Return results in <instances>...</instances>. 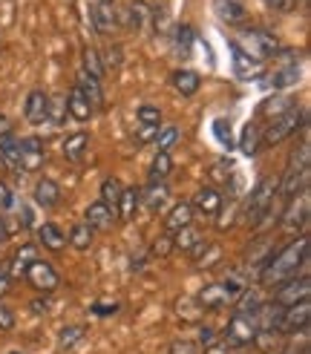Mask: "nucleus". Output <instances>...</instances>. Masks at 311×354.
I'll return each instance as SVG.
<instances>
[{
    "mask_svg": "<svg viewBox=\"0 0 311 354\" xmlns=\"http://www.w3.org/2000/svg\"><path fill=\"white\" fill-rule=\"evenodd\" d=\"M300 268L305 277V271H308V239L305 236H297L294 242H288L280 254L268 257L263 271H259V279H263V286H268V288H280L283 282L297 277Z\"/></svg>",
    "mask_w": 311,
    "mask_h": 354,
    "instance_id": "obj_1",
    "label": "nucleus"
},
{
    "mask_svg": "<svg viewBox=\"0 0 311 354\" xmlns=\"http://www.w3.org/2000/svg\"><path fill=\"white\" fill-rule=\"evenodd\" d=\"M231 44H234L245 58H251V61H256V64H263V61L274 58L276 52H280V41H276L274 35L265 32V29H242L239 38L231 41Z\"/></svg>",
    "mask_w": 311,
    "mask_h": 354,
    "instance_id": "obj_2",
    "label": "nucleus"
},
{
    "mask_svg": "<svg viewBox=\"0 0 311 354\" xmlns=\"http://www.w3.org/2000/svg\"><path fill=\"white\" fill-rule=\"evenodd\" d=\"M280 196V179H271V176H265L263 182H259L251 193V202H248V222L251 225H259L263 222V216L271 214V205L274 199Z\"/></svg>",
    "mask_w": 311,
    "mask_h": 354,
    "instance_id": "obj_3",
    "label": "nucleus"
},
{
    "mask_svg": "<svg viewBox=\"0 0 311 354\" xmlns=\"http://www.w3.org/2000/svg\"><path fill=\"white\" fill-rule=\"evenodd\" d=\"M303 121H305V113L300 107H288V110H283L280 115L268 124V130L263 133V141H265V145H271V147L283 145L288 136H294L303 127Z\"/></svg>",
    "mask_w": 311,
    "mask_h": 354,
    "instance_id": "obj_4",
    "label": "nucleus"
},
{
    "mask_svg": "<svg viewBox=\"0 0 311 354\" xmlns=\"http://www.w3.org/2000/svg\"><path fill=\"white\" fill-rule=\"evenodd\" d=\"M259 331L256 317H245V314H234L228 326H225V346H234V348H245L254 343Z\"/></svg>",
    "mask_w": 311,
    "mask_h": 354,
    "instance_id": "obj_5",
    "label": "nucleus"
},
{
    "mask_svg": "<svg viewBox=\"0 0 311 354\" xmlns=\"http://www.w3.org/2000/svg\"><path fill=\"white\" fill-rule=\"evenodd\" d=\"M308 320H311V306L308 299H303V303L297 306H288L280 311V320H276V331L283 334H305L308 331Z\"/></svg>",
    "mask_w": 311,
    "mask_h": 354,
    "instance_id": "obj_6",
    "label": "nucleus"
},
{
    "mask_svg": "<svg viewBox=\"0 0 311 354\" xmlns=\"http://www.w3.org/2000/svg\"><path fill=\"white\" fill-rule=\"evenodd\" d=\"M308 294H311L308 277H294L274 291V303L280 308H288V306H297V303H303V299H308Z\"/></svg>",
    "mask_w": 311,
    "mask_h": 354,
    "instance_id": "obj_7",
    "label": "nucleus"
},
{
    "mask_svg": "<svg viewBox=\"0 0 311 354\" xmlns=\"http://www.w3.org/2000/svg\"><path fill=\"white\" fill-rule=\"evenodd\" d=\"M305 225H308V193L303 190L300 196L288 199V207L283 214V227L288 234H297V231H303Z\"/></svg>",
    "mask_w": 311,
    "mask_h": 354,
    "instance_id": "obj_8",
    "label": "nucleus"
},
{
    "mask_svg": "<svg viewBox=\"0 0 311 354\" xmlns=\"http://www.w3.org/2000/svg\"><path fill=\"white\" fill-rule=\"evenodd\" d=\"M26 279H29V286H35L38 291H55L58 286H61V277H58V271L52 268L49 262H44V259H35L32 265H29V271H26Z\"/></svg>",
    "mask_w": 311,
    "mask_h": 354,
    "instance_id": "obj_9",
    "label": "nucleus"
},
{
    "mask_svg": "<svg viewBox=\"0 0 311 354\" xmlns=\"http://www.w3.org/2000/svg\"><path fill=\"white\" fill-rule=\"evenodd\" d=\"M23 118L29 124H44L49 118V95L44 90H32L23 104Z\"/></svg>",
    "mask_w": 311,
    "mask_h": 354,
    "instance_id": "obj_10",
    "label": "nucleus"
},
{
    "mask_svg": "<svg viewBox=\"0 0 311 354\" xmlns=\"http://www.w3.org/2000/svg\"><path fill=\"white\" fill-rule=\"evenodd\" d=\"M196 303L202 306V311H219V308H225L228 303H234V299H231L228 291L222 288V282H211V286H205V288L199 291Z\"/></svg>",
    "mask_w": 311,
    "mask_h": 354,
    "instance_id": "obj_11",
    "label": "nucleus"
},
{
    "mask_svg": "<svg viewBox=\"0 0 311 354\" xmlns=\"http://www.w3.org/2000/svg\"><path fill=\"white\" fill-rule=\"evenodd\" d=\"M46 158V150H44V141L41 138H23L21 141V165H23V173H32L44 165Z\"/></svg>",
    "mask_w": 311,
    "mask_h": 354,
    "instance_id": "obj_12",
    "label": "nucleus"
},
{
    "mask_svg": "<svg viewBox=\"0 0 311 354\" xmlns=\"http://www.w3.org/2000/svg\"><path fill=\"white\" fill-rule=\"evenodd\" d=\"M115 24H118V15H115L113 0H93V26L104 35V32H110Z\"/></svg>",
    "mask_w": 311,
    "mask_h": 354,
    "instance_id": "obj_13",
    "label": "nucleus"
},
{
    "mask_svg": "<svg viewBox=\"0 0 311 354\" xmlns=\"http://www.w3.org/2000/svg\"><path fill=\"white\" fill-rule=\"evenodd\" d=\"M0 158L6 162L9 170L23 173V165H21V138H17L15 133L0 136Z\"/></svg>",
    "mask_w": 311,
    "mask_h": 354,
    "instance_id": "obj_14",
    "label": "nucleus"
},
{
    "mask_svg": "<svg viewBox=\"0 0 311 354\" xmlns=\"http://www.w3.org/2000/svg\"><path fill=\"white\" fill-rule=\"evenodd\" d=\"M214 9L219 15V21H225L228 26L242 24V21H245V15H248L245 0H214Z\"/></svg>",
    "mask_w": 311,
    "mask_h": 354,
    "instance_id": "obj_15",
    "label": "nucleus"
},
{
    "mask_svg": "<svg viewBox=\"0 0 311 354\" xmlns=\"http://www.w3.org/2000/svg\"><path fill=\"white\" fill-rule=\"evenodd\" d=\"M190 207H196L199 214H205V216H216L222 210V193L216 187H199Z\"/></svg>",
    "mask_w": 311,
    "mask_h": 354,
    "instance_id": "obj_16",
    "label": "nucleus"
},
{
    "mask_svg": "<svg viewBox=\"0 0 311 354\" xmlns=\"http://www.w3.org/2000/svg\"><path fill=\"white\" fill-rule=\"evenodd\" d=\"M84 222L90 225L93 231H107V227H113V222H115V210H110L107 205H101V202H93L90 207H86Z\"/></svg>",
    "mask_w": 311,
    "mask_h": 354,
    "instance_id": "obj_17",
    "label": "nucleus"
},
{
    "mask_svg": "<svg viewBox=\"0 0 311 354\" xmlns=\"http://www.w3.org/2000/svg\"><path fill=\"white\" fill-rule=\"evenodd\" d=\"M187 225H194V207H190L187 202L173 205L170 214L164 216V231L167 234H176V231H182V227H187Z\"/></svg>",
    "mask_w": 311,
    "mask_h": 354,
    "instance_id": "obj_18",
    "label": "nucleus"
},
{
    "mask_svg": "<svg viewBox=\"0 0 311 354\" xmlns=\"http://www.w3.org/2000/svg\"><path fill=\"white\" fill-rule=\"evenodd\" d=\"M66 113L73 115V118H78V121H86V118H93L95 107H93L90 101H86V95L78 90V86H73V90H69V95H66Z\"/></svg>",
    "mask_w": 311,
    "mask_h": 354,
    "instance_id": "obj_19",
    "label": "nucleus"
},
{
    "mask_svg": "<svg viewBox=\"0 0 311 354\" xmlns=\"http://www.w3.org/2000/svg\"><path fill=\"white\" fill-rule=\"evenodd\" d=\"M35 202H38L41 207H55L61 202V187L52 182V179H41L38 185H35Z\"/></svg>",
    "mask_w": 311,
    "mask_h": 354,
    "instance_id": "obj_20",
    "label": "nucleus"
},
{
    "mask_svg": "<svg viewBox=\"0 0 311 354\" xmlns=\"http://www.w3.org/2000/svg\"><path fill=\"white\" fill-rule=\"evenodd\" d=\"M167 196H170V190H167L164 182H150L147 190H138V199L144 202L147 210H159V207L167 202Z\"/></svg>",
    "mask_w": 311,
    "mask_h": 354,
    "instance_id": "obj_21",
    "label": "nucleus"
},
{
    "mask_svg": "<svg viewBox=\"0 0 311 354\" xmlns=\"http://www.w3.org/2000/svg\"><path fill=\"white\" fill-rule=\"evenodd\" d=\"M38 259V251H35V245H21V251H17L15 257H12V265H9V271L6 274H12V277H26V271H29V265Z\"/></svg>",
    "mask_w": 311,
    "mask_h": 354,
    "instance_id": "obj_22",
    "label": "nucleus"
},
{
    "mask_svg": "<svg viewBox=\"0 0 311 354\" xmlns=\"http://www.w3.org/2000/svg\"><path fill=\"white\" fill-rule=\"evenodd\" d=\"M38 239L44 248H49V251H64V245H66V236L58 225H52V222H44L38 227Z\"/></svg>",
    "mask_w": 311,
    "mask_h": 354,
    "instance_id": "obj_23",
    "label": "nucleus"
},
{
    "mask_svg": "<svg viewBox=\"0 0 311 354\" xmlns=\"http://www.w3.org/2000/svg\"><path fill=\"white\" fill-rule=\"evenodd\" d=\"M199 84H202V78L196 73H190V69H179V73H173V86H176V93L185 95V98L196 95Z\"/></svg>",
    "mask_w": 311,
    "mask_h": 354,
    "instance_id": "obj_24",
    "label": "nucleus"
},
{
    "mask_svg": "<svg viewBox=\"0 0 311 354\" xmlns=\"http://www.w3.org/2000/svg\"><path fill=\"white\" fill-rule=\"evenodd\" d=\"M66 242L73 245L75 251H90L93 242H95V231L86 222H78V225H73V231H69V239Z\"/></svg>",
    "mask_w": 311,
    "mask_h": 354,
    "instance_id": "obj_25",
    "label": "nucleus"
},
{
    "mask_svg": "<svg viewBox=\"0 0 311 354\" xmlns=\"http://www.w3.org/2000/svg\"><path fill=\"white\" fill-rule=\"evenodd\" d=\"M263 297H259L256 291H242L239 297H236V308H234V314H245V317H259V311H263Z\"/></svg>",
    "mask_w": 311,
    "mask_h": 354,
    "instance_id": "obj_26",
    "label": "nucleus"
},
{
    "mask_svg": "<svg viewBox=\"0 0 311 354\" xmlns=\"http://www.w3.org/2000/svg\"><path fill=\"white\" fill-rule=\"evenodd\" d=\"M86 150H90V136L86 133H75V136H69L64 141V156L69 158V162H81V158L86 156Z\"/></svg>",
    "mask_w": 311,
    "mask_h": 354,
    "instance_id": "obj_27",
    "label": "nucleus"
},
{
    "mask_svg": "<svg viewBox=\"0 0 311 354\" xmlns=\"http://www.w3.org/2000/svg\"><path fill=\"white\" fill-rule=\"evenodd\" d=\"M179 138H182V130H179V127H173V124H164V127L159 130V136L153 138L156 153H170L173 147L179 145Z\"/></svg>",
    "mask_w": 311,
    "mask_h": 354,
    "instance_id": "obj_28",
    "label": "nucleus"
},
{
    "mask_svg": "<svg viewBox=\"0 0 311 354\" xmlns=\"http://www.w3.org/2000/svg\"><path fill=\"white\" fill-rule=\"evenodd\" d=\"M78 90L86 95V101L93 104V107H101V101H104V93H101V81H95V78H90L86 73H78Z\"/></svg>",
    "mask_w": 311,
    "mask_h": 354,
    "instance_id": "obj_29",
    "label": "nucleus"
},
{
    "mask_svg": "<svg viewBox=\"0 0 311 354\" xmlns=\"http://www.w3.org/2000/svg\"><path fill=\"white\" fill-rule=\"evenodd\" d=\"M150 6L144 3V0H133L130 3V9H127V24L135 29V32H142V29H147V21H150Z\"/></svg>",
    "mask_w": 311,
    "mask_h": 354,
    "instance_id": "obj_30",
    "label": "nucleus"
},
{
    "mask_svg": "<svg viewBox=\"0 0 311 354\" xmlns=\"http://www.w3.org/2000/svg\"><path fill=\"white\" fill-rule=\"evenodd\" d=\"M138 202H142V199H138V190H135V187H124V190H121L118 207H115V216H121V219H133Z\"/></svg>",
    "mask_w": 311,
    "mask_h": 354,
    "instance_id": "obj_31",
    "label": "nucleus"
},
{
    "mask_svg": "<svg viewBox=\"0 0 311 354\" xmlns=\"http://www.w3.org/2000/svg\"><path fill=\"white\" fill-rule=\"evenodd\" d=\"M121 182L115 179V176H107V179L101 182V205H107L110 210H115L118 207V199H121Z\"/></svg>",
    "mask_w": 311,
    "mask_h": 354,
    "instance_id": "obj_32",
    "label": "nucleus"
},
{
    "mask_svg": "<svg viewBox=\"0 0 311 354\" xmlns=\"http://www.w3.org/2000/svg\"><path fill=\"white\" fill-rule=\"evenodd\" d=\"M231 49H234V69H236V75H239V78H254V75L263 73V64H256V61L245 58L234 44H231Z\"/></svg>",
    "mask_w": 311,
    "mask_h": 354,
    "instance_id": "obj_33",
    "label": "nucleus"
},
{
    "mask_svg": "<svg viewBox=\"0 0 311 354\" xmlns=\"http://www.w3.org/2000/svg\"><path fill=\"white\" fill-rule=\"evenodd\" d=\"M297 81H300V66L297 64L276 69V73L271 75V86H274V90H285V86H294Z\"/></svg>",
    "mask_w": 311,
    "mask_h": 354,
    "instance_id": "obj_34",
    "label": "nucleus"
},
{
    "mask_svg": "<svg viewBox=\"0 0 311 354\" xmlns=\"http://www.w3.org/2000/svg\"><path fill=\"white\" fill-rule=\"evenodd\" d=\"M173 170V158L170 153H156L153 165H150V182H164Z\"/></svg>",
    "mask_w": 311,
    "mask_h": 354,
    "instance_id": "obj_35",
    "label": "nucleus"
},
{
    "mask_svg": "<svg viewBox=\"0 0 311 354\" xmlns=\"http://www.w3.org/2000/svg\"><path fill=\"white\" fill-rule=\"evenodd\" d=\"M202 236H199V231L194 225H187V227H182V231H176V236H173V248L176 251H190L196 242H199Z\"/></svg>",
    "mask_w": 311,
    "mask_h": 354,
    "instance_id": "obj_36",
    "label": "nucleus"
},
{
    "mask_svg": "<svg viewBox=\"0 0 311 354\" xmlns=\"http://www.w3.org/2000/svg\"><path fill=\"white\" fill-rule=\"evenodd\" d=\"M84 73L95 81L104 78V64H101V55L95 49H84Z\"/></svg>",
    "mask_w": 311,
    "mask_h": 354,
    "instance_id": "obj_37",
    "label": "nucleus"
},
{
    "mask_svg": "<svg viewBox=\"0 0 311 354\" xmlns=\"http://www.w3.org/2000/svg\"><path fill=\"white\" fill-rule=\"evenodd\" d=\"M239 147H242V153H245V156H254L259 150V130H256V124H245Z\"/></svg>",
    "mask_w": 311,
    "mask_h": 354,
    "instance_id": "obj_38",
    "label": "nucleus"
},
{
    "mask_svg": "<svg viewBox=\"0 0 311 354\" xmlns=\"http://www.w3.org/2000/svg\"><path fill=\"white\" fill-rule=\"evenodd\" d=\"M81 337H84V328H81V326H64V328L58 331V346H61V348H73Z\"/></svg>",
    "mask_w": 311,
    "mask_h": 354,
    "instance_id": "obj_39",
    "label": "nucleus"
},
{
    "mask_svg": "<svg viewBox=\"0 0 311 354\" xmlns=\"http://www.w3.org/2000/svg\"><path fill=\"white\" fill-rule=\"evenodd\" d=\"M222 248L219 245H214V242H207V248H205V251H202V257L196 259V265H199V268H214V265L216 262H222Z\"/></svg>",
    "mask_w": 311,
    "mask_h": 354,
    "instance_id": "obj_40",
    "label": "nucleus"
},
{
    "mask_svg": "<svg viewBox=\"0 0 311 354\" xmlns=\"http://www.w3.org/2000/svg\"><path fill=\"white\" fill-rule=\"evenodd\" d=\"M167 354H202V348L194 340H173L167 346Z\"/></svg>",
    "mask_w": 311,
    "mask_h": 354,
    "instance_id": "obj_41",
    "label": "nucleus"
},
{
    "mask_svg": "<svg viewBox=\"0 0 311 354\" xmlns=\"http://www.w3.org/2000/svg\"><path fill=\"white\" fill-rule=\"evenodd\" d=\"M138 124H162V110L150 107V104H142V107H138Z\"/></svg>",
    "mask_w": 311,
    "mask_h": 354,
    "instance_id": "obj_42",
    "label": "nucleus"
},
{
    "mask_svg": "<svg viewBox=\"0 0 311 354\" xmlns=\"http://www.w3.org/2000/svg\"><path fill=\"white\" fill-rule=\"evenodd\" d=\"M190 44H194V29H190V26H179L176 29V46H179V52H185V55H187Z\"/></svg>",
    "mask_w": 311,
    "mask_h": 354,
    "instance_id": "obj_43",
    "label": "nucleus"
},
{
    "mask_svg": "<svg viewBox=\"0 0 311 354\" xmlns=\"http://www.w3.org/2000/svg\"><path fill=\"white\" fill-rule=\"evenodd\" d=\"M101 64H104V69H115V66H121V46H110V49L101 55Z\"/></svg>",
    "mask_w": 311,
    "mask_h": 354,
    "instance_id": "obj_44",
    "label": "nucleus"
},
{
    "mask_svg": "<svg viewBox=\"0 0 311 354\" xmlns=\"http://www.w3.org/2000/svg\"><path fill=\"white\" fill-rule=\"evenodd\" d=\"M162 124H138V141H153L156 136H159Z\"/></svg>",
    "mask_w": 311,
    "mask_h": 354,
    "instance_id": "obj_45",
    "label": "nucleus"
},
{
    "mask_svg": "<svg viewBox=\"0 0 311 354\" xmlns=\"http://www.w3.org/2000/svg\"><path fill=\"white\" fill-rule=\"evenodd\" d=\"M170 251H173V239H170V234L159 236V242H153V254H156V257H167Z\"/></svg>",
    "mask_w": 311,
    "mask_h": 354,
    "instance_id": "obj_46",
    "label": "nucleus"
},
{
    "mask_svg": "<svg viewBox=\"0 0 311 354\" xmlns=\"http://www.w3.org/2000/svg\"><path fill=\"white\" fill-rule=\"evenodd\" d=\"M15 328V314L9 306L0 303V331H12Z\"/></svg>",
    "mask_w": 311,
    "mask_h": 354,
    "instance_id": "obj_47",
    "label": "nucleus"
},
{
    "mask_svg": "<svg viewBox=\"0 0 311 354\" xmlns=\"http://www.w3.org/2000/svg\"><path fill=\"white\" fill-rule=\"evenodd\" d=\"M115 311H118V303H95L93 306V314H98V317H110Z\"/></svg>",
    "mask_w": 311,
    "mask_h": 354,
    "instance_id": "obj_48",
    "label": "nucleus"
},
{
    "mask_svg": "<svg viewBox=\"0 0 311 354\" xmlns=\"http://www.w3.org/2000/svg\"><path fill=\"white\" fill-rule=\"evenodd\" d=\"M263 3H268V6L276 9V12H291L297 0H263Z\"/></svg>",
    "mask_w": 311,
    "mask_h": 354,
    "instance_id": "obj_49",
    "label": "nucleus"
},
{
    "mask_svg": "<svg viewBox=\"0 0 311 354\" xmlns=\"http://www.w3.org/2000/svg\"><path fill=\"white\" fill-rule=\"evenodd\" d=\"M199 343H202V346L216 343V331H214L211 326H202V328H199Z\"/></svg>",
    "mask_w": 311,
    "mask_h": 354,
    "instance_id": "obj_50",
    "label": "nucleus"
},
{
    "mask_svg": "<svg viewBox=\"0 0 311 354\" xmlns=\"http://www.w3.org/2000/svg\"><path fill=\"white\" fill-rule=\"evenodd\" d=\"M15 205V196H12V190L6 185H0V210H6Z\"/></svg>",
    "mask_w": 311,
    "mask_h": 354,
    "instance_id": "obj_51",
    "label": "nucleus"
},
{
    "mask_svg": "<svg viewBox=\"0 0 311 354\" xmlns=\"http://www.w3.org/2000/svg\"><path fill=\"white\" fill-rule=\"evenodd\" d=\"M214 130H216L219 141H225V145H231V127L225 130V121H216V124H214Z\"/></svg>",
    "mask_w": 311,
    "mask_h": 354,
    "instance_id": "obj_52",
    "label": "nucleus"
},
{
    "mask_svg": "<svg viewBox=\"0 0 311 354\" xmlns=\"http://www.w3.org/2000/svg\"><path fill=\"white\" fill-rule=\"evenodd\" d=\"M205 354H231V346H225V343H211V346H205Z\"/></svg>",
    "mask_w": 311,
    "mask_h": 354,
    "instance_id": "obj_53",
    "label": "nucleus"
},
{
    "mask_svg": "<svg viewBox=\"0 0 311 354\" xmlns=\"http://www.w3.org/2000/svg\"><path fill=\"white\" fill-rule=\"evenodd\" d=\"M9 291V274H6V268L0 265V297H3Z\"/></svg>",
    "mask_w": 311,
    "mask_h": 354,
    "instance_id": "obj_54",
    "label": "nucleus"
},
{
    "mask_svg": "<svg viewBox=\"0 0 311 354\" xmlns=\"http://www.w3.org/2000/svg\"><path fill=\"white\" fill-rule=\"evenodd\" d=\"M32 311H35V314H46V311H49V303H46V299H35Z\"/></svg>",
    "mask_w": 311,
    "mask_h": 354,
    "instance_id": "obj_55",
    "label": "nucleus"
},
{
    "mask_svg": "<svg viewBox=\"0 0 311 354\" xmlns=\"http://www.w3.org/2000/svg\"><path fill=\"white\" fill-rule=\"evenodd\" d=\"M6 133H12V124L3 115H0V136H6Z\"/></svg>",
    "mask_w": 311,
    "mask_h": 354,
    "instance_id": "obj_56",
    "label": "nucleus"
},
{
    "mask_svg": "<svg viewBox=\"0 0 311 354\" xmlns=\"http://www.w3.org/2000/svg\"><path fill=\"white\" fill-rule=\"evenodd\" d=\"M6 239V225H3V216H0V242Z\"/></svg>",
    "mask_w": 311,
    "mask_h": 354,
    "instance_id": "obj_57",
    "label": "nucleus"
},
{
    "mask_svg": "<svg viewBox=\"0 0 311 354\" xmlns=\"http://www.w3.org/2000/svg\"><path fill=\"white\" fill-rule=\"evenodd\" d=\"M9 354H21V351H9Z\"/></svg>",
    "mask_w": 311,
    "mask_h": 354,
    "instance_id": "obj_58",
    "label": "nucleus"
}]
</instances>
